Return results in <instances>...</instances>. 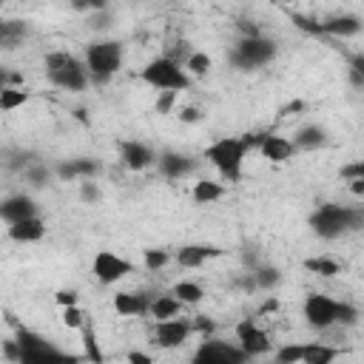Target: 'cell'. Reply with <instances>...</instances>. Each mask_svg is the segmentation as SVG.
Wrapping results in <instances>:
<instances>
[{"mask_svg": "<svg viewBox=\"0 0 364 364\" xmlns=\"http://www.w3.org/2000/svg\"><path fill=\"white\" fill-rule=\"evenodd\" d=\"M347 188H350L353 196H364V179H350Z\"/></svg>", "mask_w": 364, "mask_h": 364, "instance_id": "57", "label": "cell"}, {"mask_svg": "<svg viewBox=\"0 0 364 364\" xmlns=\"http://www.w3.org/2000/svg\"><path fill=\"white\" fill-rule=\"evenodd\" d=\"M80 199L85 205H97L102 199V191H100V182L97 179H80Z\"/></svg>", "mask_w": 364, "mask_h": 364, "instance_id": "41", "label": "cell"}, {"mask_svg": "<svg viewBox=\"0 0 364 364\" xmlns=\"http://www.w3.org/2000/svg\"><path fill=\"white\" fill-rule=\"evenodd\" d=\"M327 142H330L327 131H324L321 125H316V122H307V125H301V128L293 134L296 151H318V148H324Z\"/></svg>", "mask_w": 364, "mask_h": 364, "instance_id": "21", "label": "cell"}, {"mask_svg": "<svg viewBox=\"0 0 364 364\" xmlns=\"http://www.w3.org/2000/svg\"><path fill=\"white\" fill-rule=\"evenodd\" d=\"M82 60H85V65H88L91 82H94V85H105V82L114 80V74L122 68L125 46H122L119 40H111V37L91 40V43L82 48Z\"/></svg>", "mask_w": 364, "mask_h": 364, "instance_id": "2", "label": "cell"}, {"mask_svg": "<svg viewBox=\"0 0 364 364\" xmlns=\"http://www.w3.org/2000/svg\"><path fill=\"white\" fill-rule=\"evenodd\" d=\"M210 65H213V60H210V54H205V51H193V54L185 60V71H188L191 77H205V74L210 71Z\"/></svg>", "mask_w": 364, "mask_h": 364, "instance_id": "35", "label": "cell"}, {"mask_svg": "<svg viewBox=\"0 0 364 364\" xmlns=\"http://www.w3.org/2000/svg\"><path fill=\"white\" fill-rule=\"evenodd\" d=\"M28 91L26 88H17V85H6V88H0V111H14V108H23L26 102H28Z\"/></svg>", "mask_w": 364, "mask_h": 364, "instance_id": "30", "label": "cell"}, {"mask_svg": "<svg viewBox=\"0 0 364 364\" xmlns=\"http://www.w3.org/2000/svg\"><path fill=\"white\" fill-rule=\"evenodd\" d=\"M259 154H262V159H267V162H273V165H282V162L293 159L296 145H293V139H287V136L264 134V139H262V145H259Z\"/></svg>", "mask_w": 364, "mask_h": 364, "instance_id": "19", "label": "cell"}, {"mask_svg": "<svg viewBox=\"0 0 364 364\" xmlns=\"http://www.w3.org/2000/svg\"><path fill=\"white\" fill-rule=\"evenodd\" d=\"M156 168H159V173L165 179H185V176H191L196 171V159L182 154V151H171L168 148V151L156 154Z\"/></svg>", "mask_w": 364, "mask_h": 364, "instance_id": "15", "label": "cell"}, {"mask_svg": "<svg viewBox=\"0 0 364 364\" xmlns=\"http://www.w3.org/2000/svg\"><path fill=\"white\" fill-rule=\"evenodd\" d=\"M279 310V299L276 296H267L262 304H259V316H270V313H276Z\"/></svg>", "mask_w": 364, "mask_h": 364, "instance_id": "55", "label": "cell"}, {"mask_svg": "<svg viewBox=\"0 0 364 364\" xmlns=\"http://www.w3.org/2000/svg\"><path fill=\"white\" fill-rule=\"evenodd\" d=\"M193 333L202 336V338H208V336L216 333V321L210 316H193Z\"/></svg>", "mask_w": 364, "mask_h": 364, "instance_id": "47", "label": "cell"}, {"mask_svg": "<svg viewBox=\"0 0 364 364\" xmlns=\"http://www.w3.org/2000/svg\"><path fill=\"white\" fill-rule=\"evenodd\" d=\"M171 293L188 307H193V304H199L202 299H205V290H202V284H196V282H188V279H182V282H176L173 287H171Z\"/></svg>", "mask_w": 364, "mask_h": 364, "instance_id": "29", "label": "cell"}, {"mask_svg": "<svg viewBox=\"0 0 364 364\" xmlns=\"http://www.w3.org/2000/svg\"><path fill=\"white\" fill-rule=\"evenodd\" d=\"M20 347H23V364H46V361H65V353H60L51 341H46L43 336H37L34 330L17 327L14 330Z\"/></svg>", "mask_w": 364, "mask_h": 364, "instance_id": "7", "label": "cell"}, {"mask_svg": "<svg viewBox=\"0 0 364 364\" xmlns=\"http://www.w3.org/2000/svg\"><path fill=\"white\" fill-rule=\"evenodd\" d=\"M236 28H239V37H259L262 34V28L253 20H247V17H239L236 20Z\"/></svg>", "mask_w": 364, "mask_h": 364, "instance_id": "50", "label": "cell"}, {"mask_svg": "<svg viewBox=\"0 0 364 364\" xmlns=\"http://www.w3.org/2000/svg\"><path fill=\"white\" fill-rule=\"evenodd\" d=\"M91 273L100 284H117L128 273H134V264L125 256L114 253V250H97L94 259H91Z\"/></svg>", "mask_w": 364, "mask_h": 364, "instance_id": "9", "label": "cell"}, {"mask_svg": "<svg viewBox=\"0 0 364 364\" xmlns=\"http://www.w3.org/2000/svg\"><path fill=\"white\" fill-rule=\"evenodd\" d=\"M338 176H341L344 182H350V179H364V159H353V162L341 165V168H338Z\"/></svg>", "mask_w": 364, "mask_h": 364, "instance_id": "45", "label": "cell"}, {"mask_svg": "<svg viewBox=\"0 0 364 364\" xmlns=\"http://www.w3.org/2000/svg\"><path fill=\"white\" fill-rule=\"evenodd\" d=\"M28 37V23L26 20H3L0 23V48L3 51H14L17 46H23V40Z\"/></svg>", "mask_w": 364, "mask_h": 364, "instance_id": "22", "label": "cell"}, {"mask_svg": "<svg viewBox=\"0 0 364 364\" xmlns=\"http://www.w3.org/2000/svg\"><path fill=\"white\" fill-rule=\"evenodd\" d=\"M125 358H128L131 364H151V361H154V355H151V353H142V350H131Z\"/></svg>", "mask_w": 364, "mask_h": 364, "instance_id": "56", "label": "cell"}, {"mask_svg": "<svg viewBox=\"0 0 364 364\" xmlns=\"http://www.w3.org/2000/svg\"><path fill=\"white\" fill-rule=\"evenodd\" d=\"M6 85L23 88V74H17V71H11V68H0V88H6Z\"/></svg>", "mask_w": 364, "mask_h": 364, "instance_id": "51", "label": "cell"}, {"mask_svg": "<svg viewBox=\"0 0 364 364\" xmlns=\"http://www.w3.org/2000/svg\"><path fill=\"white\" fill-rule=\"evenodd\" d=\"M304 347H307V344H282V347L273 353V358H276L279 364H304Z\"/></svg>", "mask_w": 364, "mask_h": 364, "instance_id": "36", "label": "cell"}, {"mask_svg": "<svg viewBox=\"0 0 364 364\" xmlns=\"http://www.w3.org/2000/svg\"><path fill=\"white\" fill-rule=\"evenodd\" d=\"M304 270H310V273H316L321 279H333V276L341 273V264L336 259H330V256H310V259H304Z\"/></svg>", "mask_w": 364, "mask_h": 364, "instance_id": "28", "label": "cell"}, {"mask_svg": "<svg viewBox=\"0 0 364 364\" xmlns=\"http://www.w3.org/2000/svg\"><path fill=\"white\" fill-rule=\"evenodd\" d=\"M336 299L324 296V293H307L304 304H301V316L307 321V327L318 330V333H327L336 327Z\"/></svg>", "mask_w": 364, "mask_h": 364, "instance_id": "8", "label": "cell"}, {"mask_svg": "<svg viewBox=\"0 0 364 364\" xmlns=\"http://www.w3.org/2000/svg\"><path fill=\"white\" fill-rule=\"evenodd\" d=\"M350 219H353V205L321 202V205L310 213L307 225H310V230H313L318 239L333 242V239H341L344 233H350Z\"/></svg>", "mask_w": 364, "mask_h": 364, "instance_id": "6", "label": "cell"}, {"mask_svg": "<svg viewBox=\"0 0 364 364\" xmlns=\"http://www.w3.org/2000/svg\"><path fill=\"white\" fill-rule=\"evenodd\" d=\"M156 293H148V290H119L114 293L111 304H114V313L119 316H148L151 310V301H154Z\"/></svg>", "mask_w": 364, "mask_h": 364, "instance_id": "16", "label": "cell"}, {"mask_svg": "<svg viewBox=\"0 0 364 364\" xmlns=\"http://www.w3.org/2000/svg\"><path fill=\"white\" fill-rule=\"evenodd\" d=\"M182 307H185V304H182L173 293H156V296H154V301H151L148 316H151L154 321H165V318L182 316Z\"/></svg>", "mask_w": 364, "mask_h": 364, "instance_id": "23", "label": "cell"}, {"mask_svg": "<svg viewBox=\"0 0 364 364\" xmlns=\"http://www.w3.org/2000/svg\"><path fill=\"white\" fill-rule=\"evenodd\" d=\"M242 264H245V270H256L262 262L256 259V253H253L250 247H245V250H242Z\"/></svg>", "mask_w": 364, "mask_h": 364, "instance_id": "54", "label": "cell"}, {"mask_svg": "<svg viewBox=\"0 0 364 364\" xmlns=\"http://www.w3.org/2000/svg\"><path fill=\"white\" fill-rule=\"evenodd\" d=\"M68 6L80 14H91V11H102L111 9V0H68Z\"/></svg>", "mask_w": 364, "mask_h": 364, "instance_id": "43", "label": "cell"}, {"mask_svg": "<svg viewBox=\"0 0 364 364\" xmlns=\"http://www.w3.org/2000/svg\"><path fill=\"white\" fill-rule=\"evenodd\" d=\"M71 159H74V168H77V176L80 179H97L102 173V162L97 156H71Z\"/></svg>", "mask_w": 364, "mask_h": 364, "instance_id": "32", "label": "cell"}, {"mask_svg": "<svg viewBox=\"0 0 364 364\" xmlns=\"http://www.w3.org/2000/svg\"><path fill=\"white\" fill-rule=\"evenodd\" d=\"M216 256H222V250L213 247V245H182V247L173 253L176 264L185 267V270H196V267H202L208 259H216Z\"/></svg>", "mask_w": 364, "mask_h": 364, "instance_id": "20", "label": "cell"}, {"mask_svg": "<svg viewBox=\"0 0 364 364\" xmlns=\"http://www.w3.org/2000/svg\"><path fill=\"white\" fill-rule=\"evenodd\" d=\"M338 355H341V350L333 347V344H327V341H310L304 347V364H330Z\"/></svg>", "mask_w": 364, "mask_h": 364, "instance_id": "26", "label": "cell"}, {"mask_svg": "<svg viewBox=\"0 0 364 364\" xmlns=\"http://www.w3.org/2000/svg\"><path fill=\"white\" fill-rule=\"evenodd\" d=\"M364 230V205H353V219H350V233Z\"/></svg>", "mask_w": 364, "mask_h": 364, "instance_id": "53", "label": "cell"}, {"mask_svg": "<svg viewBox=\"0 0 364 364\" xmlns=\"http://www.w3.org/2000/svg\"><path fill=\"white\" fill-rule=\"evenodd\" d=\"M233 336H236V344L247 353V358H256V355L270 353V338H267V333L256 324V316H247V318L236 321Z\"/></svg>", "mask_w": 364, "mask_h": 364, "instance_id": "12", "label": "cell"}, {"mask_svg": "<svg viewBox=\"0 0 364 364\" xmlns=\"http://www.w3.org/2000/svg\"><path fill=\"white\" fill-rule=\"evenodd\" d=\"M40 156L34 154V151H28V148H6L3 151V162H6V168L9 171H14V173H23L31 162H37Z\"/></svg>", "mask_w": 364, "mask_h": 364, "instance_id": "27", "label": "cell"}, {"mask_svg": "<svg viewBox=\"0 0 364 364\" xmlns=\"http://www.w3.org/2000/svg\"><path fill=\"white\" fill-rule=\"evenodd\" d=\"M179 119L188 122V125H191V122H199V119H202V111H199L196 105H182V108H179Z\"/></svg>", "mask_w": 364, "mask_h": 364, "instance_id": "52", "label": "cell"}, {"mask_svg": "<svg viewBox=\"0 0 364 364\" xmlns=\"http://www.w3.org/2000/svg\"><path fill=\"white\" fill-rule=\"evenodd\" d=\"M20 176H23V182H26L28 188L40 191V188L51 185V179H54L57 173H54V168H51V165H46L43 159H37V162H31V165H28V168H26Z\"/></svg>", "mask_w": 364, "mask_h": 364, "instance_id": "24", "label": "cell"}, {"mask_svg": "<svg viewBox=\"0 0 364 364\" xmlns=\"http://www.w3.org/2000/svg\"><path fill=\"white\" fill-rule=\"evenodd\" d=\"M85 26L91 31H108L114 26V11L111 9H102V11H91L85 14Z\"/></svg>", "mask_w": 364, "mask_h": 364, "instance_id": "40", "label": "cell"}, {"mask_svg": "<svg viewBox=\"0 0 364 364\" xmlns=\"http://www.w3.org/2000/svg\"><path fill=\"white\" fill-rule=\"evenodd\" d=\"M54 173H57V179H63V182H77L80 176H77V168H74V159H60L57 165H54Z\"/></svg>", "mask_w": 364, "mask_h": 364, "instance_id": "46", "label": "cell"}, {"mask_svg": "<svg viewBox=\"0 0 364 364\" xmlns=\"http://www.w3.org/2000/svg\"><path fill=\"white\" fill-rule=\"evenodd\" d=\"M54 301H57L60 307L80 304V293H77V290H71V287H63V290H57V293H54Z\"/></svg>", "mask_w": 364, "mask_h": 364, "instance_id": "49", "label": "cell"}, {"mask_svg": "<svg viewBox=\"0 0 364 364\" xmlns=\"http://www.w3.org/2000/svg\"><path fill=\"white\" fill-rule=\"evenodd\" d=\"M364 31V20L358 14H350V11H341V14H330L321 20V34L324 37H338V40H350V37H358Z\"/></svg>", "mask_w": 364, "mask_h": 364, "instance_id": "17", "label": "cell"}, {"mask_svg": "<svg viewBox=\"0 0 364 364\" xmlns=\"http://www.w3.org/2000/svg\"><path fill=\"white\" fill-rule=\"evenodd\" d=\"M253 276H256L259 290H276V287L282 284V279H284L276 264H259V267L253 270Z\"/></svg>", "mask_w": 364, "mask_h": 364, "instance_id": "31", "label": "cell"}, {"mask_svg": "<svg viewBox=\"0 0 364 364\" xmlns=\"http://www.w3.org/2000/svg\"><path fill=\"white\" fill-rule=\"evenodd\" d=\"M358 318H361V313L355 304H350V301L336 304V327H353V324H358Z\"/></svg>", "mask_w": 364, "mask_h": 364, "instance_id": "38", "label": "cell"}, {"mask_svg": "<svg viewBox=\"0 0 364 364\" xmlns=\"http://www.w3.org/2000/svg\"><path fill=\"white\" fill-rule=\"evenodd\" d=\"M80 333H82V350H85V358H88V361H94V364L105 361V353H102V350H100V344H97V333H94V327H91V324H85Z\"/></svg>", "mask_w": 364, "mask_h": 364, "instance_id": "33", "label": "cell"}, {"mask_svg": "<svg viewBox=\"0 0 364 364\" xmlns=\"http://www.w3.org/2000/svg\"><path fill=\"white\" fill-rule=\"evenodd\" d=\"M222 196H225V185L222 182H213V179H199L191 188V199L196 205H210V202H219Z\"/></svg>", "mask_w": 364, "mask_h": 364, "instance_id": "25", "label": "cell"}, {"mask_svg": "<svg viewBox=\"0 0 364 364\" xmlns=\"http://www.w3.org/2000/svg\"><path fill=\"white\" fill-rule=\"evenodd\" d=\"M117 148H119V162L134 173L156 165V151L142 139H119Z\"/></svg>", "mask_w": 364, "mask_h": 364, "instance_id": "13", "label": "cell"}, {"mask_svg": "<svg viewBox=\"0 0 364 364\" xmlns=\"http://www.w3.org/2000/svg\"><path fill=\"white\" fill-rule=\"evenodd\" d=\"M40 213V205L31 193L20 191V193H9L3 202H0V219L6 225L11 222H20V219H28V216H37Z\"/></svg>", "mask_w": 364, "mask_h": 364, "instance_id": "14", "label": "cell"}, {"mask_svg": "<svg viewBox=\"0 0 364 364\" xmlns=\"http://www.w3.org/2000/svg\"><path fill=\"white\" fill-rule=\"evenodd\" d=\"M176 97H179V91H159L156 94V102H154V111L159 117H168L173 111V105H176Z\"/></svg>", "mask_w": 364, "mask_h": 364, "instance_id": "42", "label": "cell"}, {"mask_svg": "<svg viewBox=\"0 0 364 364\" xmlns=\"http://www.w3.org/2000/svg\"><path fill=\"white\" fill-rule=\"evenodd\" d=\"M6 233L11 242L17 245H31V242H40L46 236V219L37 213V216H28V219H20V222H11L6 225Z\"/></svg>", "mask_w": 364, "mask_h": 364, "instance_id": "18", "label": "cell"}, {"mask_svg": "<svg viewBox=\"0 0 364 364\" xmlns=\"http://www.w3.org/2000/svg\"><path fill=\"white\" fill-rule=\"evenodd\" d=\"M290 20H293V26L301 28L304 34H310V37H324V34H321V20H316V17H310V14H301V11H290Z\"/></svg>", "mask_w": 364, "mask_h": 364, "instance_id": "37", "label": "cell"}, {"mask_svg": "<svg viewBox=\"0 0 364 364\" xmlns=\"http://www.w3.org/2000/svg\"><path fill=\"white\" fill-rule=\"evenodd\" d=\"M43 68H46V77L51 85L63 88V91H85L91 85V74H88V65L82 57L71 54V51H48L43 57Z\"/></svg>", "mask_w": 364, "mask_h": 364, "instance_id": "1", "label": "cell"}, {"mask_svg": "<svg viewBox=\"0 0 364 364\" xmlns=\"http://www.w3.org/2000/svg\"><path fill=\"white\" fill-rule=\"evenodd\" d=\"M279 54L276 40L259 34V37H239L236 46L230 48V65L236 71H259L264 65H270Z\"/></svg>", "mask_w": 364, "mask_h": 364, "instance_id": "5", "label": "cell"}, {"mask_svg": "<svg viewBox=\"0 0 364 364\" xmlns=\"http://www.w3.org/2000/svg\"><path fill=\"white\" fill-rule=\"evenodd\" d=\"M193 51H196V48H191V43H188V40H179V43H173V48L168 51V57H173L176 63H182V65H185V60H188Z\"/></svg>", "mask_w": 364, "mask_h": 364, "instance_id": "48", "label": "cell"}, {"mask_svg": "<svg viewBox=\"0 0 364 364\" xmlns=\"http://www.w3.org/2000/svg\"><path fill=\"white\" fill-rule=\"evenodd\" d=\"M171 259H173V256H171L168 250H162V247H145V250H142V264H145V270H151V273L162 270Z\"/></svg>", "mask_w": 364, "mask_h": 364, "instance_id": "34", "label": "cell"}, {"mask_svg": "<svg viewBox=\"0 0 364 364\" xmlns=\"http://www.w3.org/2000/svg\"><path fill=\"white\" fill-rule=\"evenodd\" d=\"M193 361L196 364H242V361H247V353L239 344H228V341L208 336V338H202L199 350L193 353Z\"/></svg>", "mask_w": 364, "mask_h": 364, "instance_id": "11", "label": "cell"}, {"mask_svg": "<svg viewBox=\"0 0 364 364\" xmlns=\"http://www.w3.org/2000/svg\"><path fill=\"white\" fill-rule=\"evenodd\" d=\"M247 142L245 136H219L213 139L208 148H205V159L216 168V173L236 185L242 179V165H245V156H247Z\"/></svg>", "mask_w": 364, "mask_h": 364, "instance_id": "3", "label": "cell"}, {"mask_svg": "<svg viewBox=\"0 0 364 364\" xmlns=\"http://www.w3.org/2000/svg\"><path fill=\"white\" fill-rule=\"evenodd\" d=\"M193 336V318H185V316H173V318H165V321H154V336L151 341L162 350H176L182 347L188 338Z\"/></svg>", "mask_w": 364, "mask_h": 364, "instance_id": "10", "label": "cell"}, {"mask_svg": "<svg viewBox=\"0 0 364 364\" xmlns=\"http://www.w3.org/2000/svg\"><path fill=\"white\" fill-rule=\"evenodd\" d=\"M3 358L11 361V364H23V347H20L17 336L14 338H3Z\"/></svg>", "mask_w": 364, "mask_h": 364, "instance_id": "44", "label": "cell"}, {"mask_svg": "<svg viewBox=\"0 0 364 364\" xmlns=\"http://www.w3.org/2000/svg\"><path fill=\"white\" fill-rule=\"evenodd\" d=\"M60 321L68 327V330H82L88 321H85V313L80 310V304H68V307H60Z\"/></svg>", "mask_w": 364, "mask_h": 364, "instance_id": "39", "label": "cell"}, {"mask_svg": "<svg viewBox=\"0 0 364 364\" xmlns=\"http://www.w3.org/2000/svg\"><path fill=\"white\" fill-rule=\"evenodd\" d=\"M139 80L145 85H151L154 91H188L191 88V74L185 71L182 63H176L168 54H159V57L148 60L139 68Z\"/></svg>", "mask_w": 364, "mask_h": 364, "instance_id": "4", "label": "cell"}]
</instances>
